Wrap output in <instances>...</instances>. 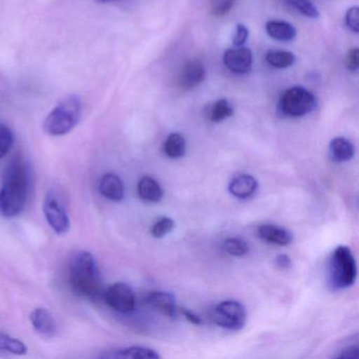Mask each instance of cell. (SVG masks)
<instances>
[{
	"label": "cell",
	"instance_id": "6da1fadb",
	"mask_svg": "<svg viewBox=\"0 0 359 359\" xmlns=\"http://www.w3.org/2000/svg\"><path fill=\"white\" fill-rule=\"evenodd\" d=\"M30 175L28 168L22 159H14L4 177L0 190V212L6 217L20 215L28 198Z\"/></svg>",
	"mask_w": 359,
	"mask_h": 359
},
{
	"label": "cell",
	"instance_id": "7a4b0ae2",
	"mask_svg": "<svg viewBox=\"0 0 359 359\" xmlns=\"http://www.w3.org/2000/svg\"><path fill=\"white\" fill-rule=\"evenodd\" d=\"M70 285L77 295L96 298L102 292V276L95 257L81 252L73 259L70 268Z\"/></svg>",
	"mask_w": 359,
	"mask_h": 359
},
{
	"label": "cell",
	"instance_id": "3957f363",
	"mask_svg": "<svg viewBox=\"0 0 359 359\" xmlns=\"http://www.w3.org/2000/svg\"><path fill=\"white\" fill-rule=\"evenodd\" d=\"M81 117V100L76 96H70L51 111L46 118L43 128L49 135H66L74 129Z\"/></svg>",
	"mask_w": 359,
	"mask_h": 359
},
{
	"label": "cell",
	"instance_id": "277c9868",
	"mask_svg": "<svg viewBox=\"0 0 359 359\" xmlns=\"http://www.w3.org/2000/svg\"><path fill=\"white\" fill-rule=\"evenodd\" d=\"M330 277L336 289H346L355 283L357 264L350 248L340 245L334 250L330 262Z\"/></svg>",
	"mask_w": 359,
	"mask_h": 359
},
{
	"label": "cell",
	"instance_id": "5b68a950",
	"mask_svg": "<svg viewBox=\"0 0 359 359\" xmlns=\"http://www.w3.org/2000/svg\"><path fill=\"white\" fill-rule=\"evenodd\" d=\"M317 106L316 97L309 90L302 87H292L285 90L279 100V111L285 116H306Z\"/></svg>",
	"mask_w": 359,
	"mask_h": 359
},
{
	"label": "cell",
	"instance_id": "8992f818",
	"mask_svg": "<svg viewBox=\"0 0 359 359\" xmlns=\"http://www.w3.org/2000/svg\"><path fill=\"white\" fill-rule=\"evenodd\" d=\"M213 320L216 325L231 331H238L245 327L247 311L236 300H226L216 306L213 311Z\"/></svg>",
	"mask_w": 359,
	"mask_h": 359
},
{
	"label": "cell",
	"instance_id": "52a82bcc",
	"mask_svg": "<svg viewBox=\"0 0 359 359\" xmlns=\"http://www.w3.org/2000/svg\"><path fill=\"white\" fill-rule=\"evenodd\" d=\"M104 300L110 308L119 313H130L135 309V294L127 283L111 285L104 293Z\"/></svg>",
	"mask_w": 359,
	"mask_h": 359
},
{
	"label": "cell",
	"instance_id": "ba28073f",
	"mask_svg": "<svg viewBox=\"0 0 359 359\" xmlns=\"http://www.w3.org/2000/svg\"><path fill=\"white\" fill-rule=\"evenodd\" d=\"M46 219L57 234H66L70 230V218L68 213L53 194H48L43 203Z\"/></svg>",
	"mask_w": 359,
	"mask_h": 359
},
{
	"label": "cell",
	"instance_id": "9c48e42d",
	"mask_svg": "<svg viewBox=\"0 0 359 359\" xmlns=\"http://www.w3.org/2000/svg\"><path fill=\"white\" fill-rule=\"evenodd\" d=\"M224 66L235 74H247L253 67V54L248 48L239 47L224 52Z\"/></svg>",
	"mask_w": 359,
	"mask_h": 359
},
{
	"label": "cell",
	"instance_id": "30bf717a",
	"mask_svg": "<svg viewBox=\"0 0 359 359\" xmlns=\"http://www.w3.org/2000/svg\"><path fill=\"white\" fill-rule=\"evenodd\" d=\"M207 71L205 65L198 60H189L182 67L178 79V85L186 91L195 89L205 81Z\"/></svg>",
	"mask_w": 359,
	"mask_h": 359
},
{
	"label": "cell",
	"instance_id": "8fae6325",
	"mask_svg": "<svg viewBox=\"0 0 359 359\" xmlns=\"http://www.w3.org/2000/svg\"><path fill=\"white\" fill-rule=\"evenodd\" d=\"M146 304L165 316L173 318L177 314L175 296L169 292H152L147 296Z\"/></svg>",
	"mask_w": 359,
	"mask_h": 359
},
{
	"label": "cell",
	"instance_id": "7c38bea8",
	"mask_svg": "<svg viewBox=\"0 0 359 359\" xmlns=\"http://www.w3.org/2000/svg\"><path fill=\"white\" fill-rule=\"evenodd\" d=\"M31 323L35 331L45 338H51L57 331V323L49 311L43 308H37L31 313Z\"/></svg>",
	"mask_w": 359,
	"mask_h": 359
},
{
	"label": "cell",
	"instance_id": "4fadbf2b",
	"mask_svg": "<svg viewBox=\"0 0 359 359\" xmlns=\"http://www.w3.org/2000/svg\"><path fill=\"white\" fill-rule=\"evenodd\" d=\"M100 192L109 201H115V203L123 201L125 197V186L123 180L116 174H106L100 180Z\"/></svg>",
	"mask_w": 359,
	"mask_h": 359
},
{
	"label": "cell",
	"instance_id": "5bb4252c",
	"mask_svg": "<svg viewBox=\"0 0 359 359\" xmlns=\"http://www.w3.org/2000/svg\"><path fill=\"white\" fill-rule=\"evenodd\" d=\"M258 182L253 176L243 174L237 176L229 184V191L233 196L239 199L250 198L255 194Z\"/></svg>",
	"mask_w": 359,
	"mask_h": 359
},
{
	"label": "cell",
	"instance_id": "9a60e30c",
	"mask_svg": "<svg viewBox=\"0 0 359 359\" xmlns=\"http://www.w3.org/2000/svg\"><path fill=\"white\" fill-rule=\"evenodd\" d=\"M102 358H134V359H158L161 355L150 348L144 346H129L119 350L109 351L102 354Z\"/></svg>",
	"mask_w": 359,
	"mask_h": 359
},
{
	"label": "cell",
	"instance_id": "2e32d148",
	"mask_svg": "<svg viewBox=\"0 0 359 359\" xmlns=\"http://www.w3.org/2000/svg\"><path fill=\"white\" fill-rule=\"evenodd\" d=\"M258 236L266 243L280 245V247L290 245L293 241V237L289 231L280 228V226H272V224L260 226L258 228Z\"/></svg>",
	"mask_w": 359,
	"mask_h": 359
},
{
	"label": "cell",
	"instance_id": "e0dca14e",
	"mask_svg": "<svg viewBox=\"0 0 359 359\" xmlns=\"http://www.w3.org/2000/svg\"><path fill=\"white\" fill-rule=\"evenodd\" d=\"M137 191L140 198L147 203H159L163 196V191L161 184L150 176H144L140 180Z\"/></svg>",
	"mask_w": 359,
	"mask_h": 359
},
{
	"label": "cell",
	"instance_id": "ac0fdd59",
	"mask_svg": "<svg viewBox=\"0 0 359 359\" xmlns=\"http://www.w3.org/2000/svg\"><path fill=\"white\" fill-rule=\"evenodd\" d=\"M266 32L275 41L287 43L295 39L297 32L294 26L283 20H270L266 24Z\"/></svg>",
	"mask_w": 359,
	"mask_h": 359
},
{
	"label": "cell",
	"instance_id": "d6986e66",
	"mask_svg": "<svg viewBox=\"0 0 359 359\" xmlns=\"http://www.w3.org/2000/svg\"><path fill=\"white\" fill-rule=\"evenodd\" d=\"M330 154L335 163H346L355 155V147L344 137H336L330 144Z\"/></svg>",
	"mask_w": 359,
	"mask_h": 359
},
{
	"label": "cell",
	"instance_id": "ffe728a7",
	"mask_svg": "<svg viewBox=\"0 0 359 359\" xmlns=\"http://www.w3.org/2000/svg\"><path fill=\"white\" fill-rule=\"evenodd\" d=\"M187 142L180 133H172L163 144V152L169 158L177 159L186 154Z\"/></svg>",
	"mask_w": 359,
	"mask_h": 359
},
{
	"label": "cell",
	"instance_id": "44dd1931",
	"mask_svg": "<svg viewBox=\"0 0 359 359\" xmlns=\"http://www.w3.org/2000/svg\"><path fill=\"white\" fill-rule=\"evenodd\" d=\"M266 60L273 68L287 69L295 64L296 57L291 52L274 50V51L268 52Z\"/></svg>",
	"mask_w": 359,
	"mask_h": 359
},
{
	"label": "cell",
	"instance_id": "7402d4cb",
	"mask_svg": "<svg viewBox=\"0 0 359 359\" xmlns=\"http://www.w3.org/2000/svg\"><path fill=\"white\" fill-rule=\"evenodd\" d=\"M234 110L226 100H219L212 104L209 110V118L212 123H222L232 116Z\"/></svg>",
	"mask_w": 359,
	"mask_h": 359
},
{
	"label": "cell",
	"instance_id": "603a6c76",
	"mask_svg": "<svg viewBox=\"0 0 359 359\" xmlns=\"http://www.w3.org/2000/svg\"><path fill=\"white\" fill-rule=\"evenodd\" d=\"M0 351L12 353V354L24 355L28 352V348L22 340L16 339L5 333H0Z\"/></svg>",
	"mask_w": 359,
	"mask_h": 359
},
{
	"label": "cell",
	"instance_id": "cb8c5ba5",
	"mask_svg": "<svg viewBox=\"0 0 359 359\" xmlns=\"http://www.w3.org/2000/svg\"><path fill=\"white\" fill-rule=\"evenodd\" d=\"M287 3L302 15L311 20H317L320 16L318 8L311 0H287Z\"/></svg>",
	"mask_w": 359,
	"mask_h": 359
},
{
	"label": "cell",
	"instance_id": "d4e9b609",
	"mask_svg": "<svg viewBox=\"0 0 359 359\" xmlns=\"http://www.w3.org/2000/svg\"><path fill=\"white\" fill-rule=\"evenodd\" d=\"M224 249L226 253L232 256H237V257L247 255L250 251L248 243L238 237H231V238L226 239L224 243Z\"/></svg>",
	"mask_w": 359,
	"mask_h": 359
},
{
	"label": "cell",
	"instance_id": "484cf974",
	"mask_svg": "<svg viewBox=\"0 0 359 359\" xmlns=\"http://www.w3.org/2000/svg\"><path fill=\"white\" fill-rule=\"evenodd\" d=\"M174 226H175V222L173 219L169 217H163L153 224L151 233L155 238H161V237L169 234L173 230Z\"/></svg>",
	"mask_w": 359,
	"mask_h": 359
},
{
	"label": "cell",
	"instance_id": "4316f807",
	"mask_svg": "<svg viewBox=\"0 0 359 359\" xmlns=\"http://www.w3.org/2000/svg\"><path fill=\"white\" fill-rule=\"evenodd\" d=\"M13 133L7 126L0 125V158H3L9 152L13 144Z\"/></svg>",
	"mask_w": 359,
	"mask_h": 359
},
{
	"label": "cell",
	"instance_id": "83f0119b",
	"mask_svg": "<svg viewBox=\"0 0 359 359\" xmlns=\"http://www.w3.org/2000/svg\"><path fill=\"white\" fill-rule=\"evenodd\" d=\"M235 0H213L210 11L216 18H222L226 15L234 7Z\"/></svg>",
	"mask_w": 359,
	"mask_h": 359
},
{
	"label": "cell",
	"instance_id": "f1b7e54d",
	"mask_svg": "<svg viewBox=\"0 0 359 359\" xmlns=\"http://www.w3.org/2000/svg\"><path fill=\"white\" fill-rule=\"evenodd\" d=\"M346 25L353 33L357 34L359 32L358 24V7H352L346 11Z\"/></svg>",
	"mask_w": 359,
	"mask_h": 359
},
{
	"label": "cell",
	"instance_id": "f546056e",
	"mask_svg": "<svg viewBox=\"0 0 359 359\" xmlns=\"http://www.w3.org/2000/svg\"><path fill=\"white\" fill-rule=\"evenodd\" d=\"M249 39V30L243 24H238L235 29L234 37H233V45L235 48L243 47Z\"/></svg>",
	"mask_w": 359,
	"mask_h": 359
},
{
	"label": "cell",
	"instance_id": "4dcf8cb0",
	"mask_svg": "<svg viewBox=\"0 0 359 359\" xmlns=\"http://www.w3.org/2000/svg\"><path fill=\"white\" fill-rule=\"evenodd\" d=\"M346 67L351 72L356 73L359 67V50L358 48H353L348 51L346 58Z\"/></svg>",
	"mask_w": 359,
	"mask_h": 359
},
{
	"label": "cell",
	"instance_id": "1f68e13d",
	"mask_svg": "<svg viewBox=\"0 0 359 359\" xmlns=\"http://www.w3.org/2000/svg\"><path fill=\"white\" fill-rule=\"evenodd\" d=\"M357 354H358V346H348L340 350V353L337 355V357H340V358H341V357L342 358H355Z\"/></svg>",
	"mask_w": 359,
	"mask_h": 359
},
{
	"label": "cell",
	"instance_id": "d6a6232c",
	"mask_svg": "<svg viewBox=\"0 0 359 359\" xmlns=\"http://www.w3.org/2000/svg\"><path fill=\"white\" fill-rule=\"evenodd\" d=\"M182 315H184V318L189 321V323H192V325H199L203 323V320H201V317L197 316L194 312L192 311L187 310L186 308L182 309Z\"/></svg>",
	"mask_w": 359,
	"mask_h": 359
},
{
	"label": "cell",
	"instance_id": "836d02e7",
	"mask_svg": "<svg viewBox=\"0 0 359 359\" xmlns=\"http://www.w3.org/2000/svg\"><path fill=\"white\" fill-rule=\"evenodd\" d=\"M275 262H276V266L281 269V270H285V269L290 268V266H291V259L285 254H280V255L277 256Z\"/></svg>",
	"mask_w": 359,
	"mask_h": 359
},
{
	"label": "cell",
	"instance_id": "e575fe53",
	"mask_svg": "<svg viewBox=\"0 0 359 359\" xmlns=\"http://www.w3.org/2000/svg\"><path fill=\"white\" fill-rule=\"evenodd\" d=\"M95 1L98 4H108L111 3V1H115V0H95Z\"/></svg>",
	"mask_w": 359,
	"mask_h": 359
}]
</instances>
